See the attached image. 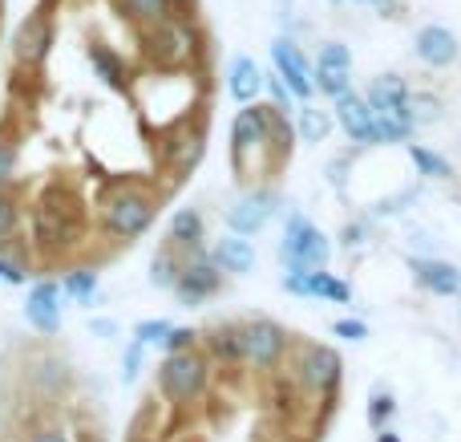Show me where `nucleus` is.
<instances>
[{"mask_svg": "<svg viewBox=\"0 0 461 442\" xmlns=\"http://www.w3.org/2000/svg\"><path fill=\"white\" fill-rule=\"evenodd\" d=\"M328 130H332L328 114L316 110V106H303V110H300V138H303V143H324Z\"/></svg>", "mask_w": 461, "mask_h": 442, "instance_id": "nucleus-24", "label": "nucleus"}, {"mask_svg": "<svg viewBox=\"0 0 461 442\" xmlns=\"http://www.w3.org/2000/svg\"><path fill=\"white\" fill-rule=\"evenodd\" d=\"M230 143H235V159H243L247 151L267 143V110H239L235 126H230Z\"/></svg>", "mask_w": 461, "mask_h": 442, "instance_id": "nucleus-15", "label": "nucleus"}, {"mask_svg": "<svg viewBox=\"0 0 461 442\" xmlns=\"http://www.w3.org/2000/svg\"><path fill=\"white\" fill-rule=\"evenodd\" d=\"M417 57H421L429 69H446V65H454L461 57V45L446 24H425V29L417 32Z\"/></svg>", "mask_w": 461, "mask_h": 442, "instance_id": "nucleus-12", "label": "nucleus"}, {"mask_svg": "<svg viewBox=\"0 0 461 442\" xmlns=\"http://www.w3.org/2000/svg\"><path fill=\"white\" fill-rule=\"evenodd\" d=\"M170 329H175V325H170V321H142V325H138V329H134V337L142 341V345H167Z\"/></svg>", "mask_w": 461, "mask_h": 442, "instance_id": "nucleus-30", "label": "nucleus"}, {"mask_svg": "<svg viewBox=\"0 0 461 442\" xmlns=\"http://www.w3.org/2000/svg\"><path fill=\"white\" fill-rule=\"evenodd\" d=\"M393 102H413V97H409L405 81L393 78V73H384V78H376L373 89H368V106H393Z\"/></svg>", "mask_w": 461, "mask_h": 442, "instance_id": "nucleus-23", "label": "nucleus"}, {"mask_svg": "<svg viewBox=\"0 0 461 442\" xmlns=\"http://www.w3.org/2000/svg\"><path fill=\"white\" fill-rule=\"evenodd\" d=\"M279 256H284L287 272H320L328 264V235L303 216H292L284 244H279Z\"/></svg>", "mask_w": 461, "mask_h": 442, "instance_id": "nucleus-1", "label": "nucleus"}, {"mask_svg": "<svg viewBox=\"0 0 461 442\" xmlns=\"http://www.w3.org/2000/svg\"><path fill=\"white\" fill-rule=\"evenodd\" d=\"M389 414H393V398H389V394L376 398V402H373V422H376V427H381V422L389 419Z\"/></svg>", "mask_w": 461, "mask_h": 442, "instance_id": "nucleus-37", "label": "nucleus"}, {"mask_svg": "<svg viewBox=\"0 0 461 442\" xmlns=\"http://www.w3.org/2000/svg\"><path fill=\"white\" fill-rule=\"evenodd\" d=\"M24 317L37 325L41 333H53L61 325V289L53 281H41L24 300Z\"/></svg>", "mask_w": 461, "mask_h": 442, "instance_id": "nucleus-14", "label": "nucleus"}, {"mask_svg": "<svg viewBox=\"0 0 461 442\" xmlns=\"http://www.w3.org/2000/svg\"><path fill=\"white\" fill-rule=\"evenodd\" d=\"M150 53L158 57L162 65H183V61H191V53H194V32L186 29L183 21H158L154 24V32H150Z\"/></svg>", "mask_w": 461, "mask_h": 442, "instance_id": "nucleus-8", "label": "nucleus"}, {"mask_svg": "<svg viewBox=\"0 0 461 442\" xmlns=\"http://www.w3.org/2000/svg\"><path fill=\"white\" fill-rule=\"evenodd\" d=\"M284 289L295 292V297H324V300H336V305H348L352 300V289L344 281H336L332 272H287L284 276Z\"/></svg>", "mask_w": 461, "mask_h": 442, "instance_id": "nucleus-11", "label": "nucleus"}, {"mask_svg": "<svg viewBox=\"0 0 461 442\" xmlns=\"http://www.w3.org/2000/svg\"><path fill=\"white\" fill-rule=\"evenodd\" d=\"M271 211H276V195H271V191L243 195V199L227 211V227H230V232H239V235H255L271 219Z\"/></svg>", "mask_w": 461, "mask_h": 442, "instance_id": "nucleus-13", "label": "nucleus"}, {"mask_svg": "<svg viewBox=\"0 0 461 442\" xmlns=\"http://www.w3.org/2000/svg\"><path fill=\"white\" fill-rule=\"evenodd\" d=\"M360 235H365V227H348V232H344V244L352 248V244H360Z\"/></svg>", "mask_w": 461, "mask_h": 442, "instance_id": "nucleus-39", "label": "nucleus"}, {"mask_svg": "<svg viewBox=\"0 0 461 442\" xmlns=\"http://www.w3.org/2000/svg\"><path fill=\"white\" fill-rule=\"evenodd\" d=\"M417 281L425 284L429 292H438V297H454L461 292V268H454L449 260H417Z\"/></svg>", "mask_w": 461, "mask_h": 442, "instance_id": "nucleus-17", "label": "nucleus"}, {"mask_svg": "<svg viewBox=\"0 0 461 442\" xmlns=\"http://www.w3.org/2000/svg\"><path fill=\"white\" fill-rule=\"evenodd\" d=\"M271 61H276V73L292 86L295 97L308 102V97L316 94V69H312L308 57H303L292 41H276V45H271Z\"/></svg>", "mask_w": 461, "mask_h": 442, "instance_id": "nucleus-5", "label": "nucleus"}, {"mask_svg": "<svg viewBox=\"0 0 461 442\" xmlns=\"http://www.w3.org/2000/svg\"><path fill=\"white\" fill-rule=\"evenodd\" d=\"M49 45H53V21H49V13H32L29 21L16 29V41H13L21 65H41Z\"/></svg>", "mask_w": 461, "mask_h": 442, "instance_id": "nucleus-10", "label": "nucleus"}, {"mask_svg": "<svg viewBox=\"0 0 461 442\" xmlns=\"http://www.w3.org/2000/svg\"><path fill=\"white\" fill-rule=\"evenodd\" d=\"M158 382H162V394L167 398H175V402H191V398H199L203 386H207V362H203L199 354H191V349L167 354Z\"/></svg>", "mask_w": 461, "mask_h": 442, "instance_id": "nucleus-2", "label": "nucleus"}, {"mask_svg": "<svg viewBox=\"0 0 461 442\" xmlns=\"http://www.w3.org/2000/svg\"><path fill=\"white\" fill-rule=\"evenodd\" d=\"M215 264L223 268V272H251V268H255V248H251V240H243L239 232L223 235V240L215 244Z\"/></svg>", "mask_w": 461, "mask_h": 442, "instance_id": "nucleus-19", "label": "nucleus"}, {"mask_svg": "<svg viewBox=\"0 0 461 442\" xmlns=\"http://www.w3.org/2000/svg\"><path fill=\"white\" fill-rule=\"evenodd\" d=\"M167 154H170V162H175L178 170L194 167V162L203 159V134L199 130H178V134L167 143Z\"/></svg>", "mask_w": 461, "mask_h": 442, "instance_id": "nucleus-20", "label": "nucleus"}, {"mask_svg": "<svg viewBox=\"0 0 461 442\" xmlns=\"http://www.w3.org/2000/svg\"><path fill=\"white\" fill-rule=\"evenodd\" d=\"M13 167H16V151H13V143H5V138H0V183L13 175Z\"/></svg>", "mask_w": 461, "mask_h": 442, "instance_id": "nucleus-35", "label": "nucleus"}, {"mask_svg": "<svg viewBox=\"0 0 461 442\" xmlns=\"http://www.w3.org/2000/svg\"><path fill=\"white\" fill-rule=\"evenodd\" d=\"M211 345L219 357H243V329H219Z\"/></svg>", "mask_w": 461, "mask_h": 442, "instance_id": "nucleus-29", "label": "nucleus"}, {"mask_svg": "<svg viewBox=\"0 0 461 442\" xmlns=\"http://www.w3.org/2000/svg\"><path fill=\"white\" fill-rule=\"evenodd\" d=\"M332 333H336V337H344V341H365L368 337V329L360 321H336Z\"/></svg>", "mask_w": 461, "mask_h": 442, "instance_id": "nucleus-33", "label": "nucleus"}, {"mask_svg": "<svg viewBox=\"0 0 461 442\" xmlns=\"http://www.w3.org/2000/svg\"><path fill=\"white\" fill-rule=\"evenodd\" d=\"M340 370H344L340 354L328 345H308L300 354V382L308 390H316V394H328L332 386H340Z\"/></svg>", "mask_w": 461, "mask_h": 442, "instance_id": "nucleus-6", "label": "nucleus"}, {"mask_svg": "<svg viewBox=\"0 0 461 442\" xmlns=\"http://www.w3.org/2000/svg\"><path fill=\"white\" fill-rule=\"evenodd\" d=\"M122 5H126V13L142 24H158L170 16V0H122Z\"/></svg>", "mask_w": 461, "mask_h": 442, "instance_id": "nucleus-25", "label": "nucleus"}, {"mask_svg": "<svg viewBox=\"0 0 461 442\" xmlns=\"http://www.w3.org/2000/svg\"><path fill=\"white\" fill-rule=\"evenodd\" d=\"M142 341H134V345L126 349V357H122V382H134L138 370H142Z\"/></svg>", "mask_w": 461, "mask_h": 442, "instance_id": "nucleus-32", "label": "nucleus"}, {"mask_svg": "<svg viewBox=\"0 0 461 442\" xmlns=\"http://www.w3.org/2000/svg\"><path fill=\"white\" fill-rule=\"evenodd\" d=\"M178 272H183V268L175 264V256H170V252H158L154 264H150V284H158V289H175Z\"/></svg>", "mask_w": 461, "mask_h": 442, "instance_id": "nucleus-27", "label": "nucleus"}, {"mask_svg": "<svg viewBox=\"0 0 461 442\" xmlns=\"http://www.w3.org/2000/svg\"><path fill=\"white\" fill-rule=\"evenodd\" d=\"M32 442H69V438H65V435H57V430H45V435H37Z\"/></svg>", "mask_w": 461, "mask_h": 442, "instance_id": "nucleus-40", "label": "nucleus"}, {"mask_svg": "<svg viewBox=\"0 0 461 442\" xmlns=\"http://www.w3.org/2000/svg\"><path fill=\"white\" fill-rule=\"evenodd\" d=\"M89 65L97 69V78H105L113 89H126V69H122V61L110 53L105 45H94L89 49Z\"/></svg>", "mask_w": 461, "mask_h": 442, "instance_id": "nucleus-22", "label": "nucleus"}, {"mask_svg": "<svg viewBox=\"0 0 461 442\" xmlns=\"http://www.w3.org/2000/svg\"><path fill=\"white\" fill-rule=\"evenodd\" d=\"M336 118H340V126L348 130L352 143H381L376 114H373V106H368V97H357L352 89L340 94L336 97Z\"/></svg>", "mask_w": 461, "mask_h": 442, "instance_id": "nucleus-9", "label": "nucleus"}, {"mask_svg": "<svg viewBox=\"0 0 461 442\" xmlns=\"http://www.w3.org/2000/svg\"><path fill=\"white\" fill-rule=\"evenodd\" d=\"M69 297H77V300H94V292H97V276L94 272H73V276H65V284H61Z\"/></svg>", "mask_w": 461, "mask_h": 442, "instance_id": "nucleus-28", "label": "nucleus"}, {"mask_svg": "<svg viewBox=\"0 0 461 442\" xmlns=\"http://www.w3.org/2000/svg\"><path fill=\"white\" fill-rule=\"evenodd\" d=\"M381 442H401L397 435H381Z\"/></svg>", "mask_w": 461, "mask_h": 442, "instance_id": "nucleus-41", "label": "nucleus"}, {"mask_svg": "<svg viewBox=\"0 0 461 442\" xmlns=\"http://www.w3.org/2000/svg\"><path fill=\"white\" fill-rule=\"evenodd\" d=\"M215 289H219V272L207 264V260H199V264H186L183 272H178V284H175V292L183 297V305H199V300L211 297Z\"/></svg>", "mask_w": 461, "mask_h": 442, "instance_id": "nucleus-16", "label": "nucleus"}, {"mask_svg": "<svg viewBox=\"0 0 461 442\" xmlns=\"http://www.w3.org/2000/svg\"><path fill=\"white\" fill-rule=\"evenodd\" d=\"M287 349V333L276 321H251L243 325V362H251L255 370H271Z\"/></svg>", "mask_w": 461, "mask_h": 442, "instance_id": "nucleus-4", "label": "nucleus"}, {"mask_svg": "<svg viewBox=\"0 0 461 442\" xmlns=\"http://www.w3.org/2000/svg\"><path fill=\"white\" fill-rule=\"evenodd\" d=\"M105 224H110V232L118 240H134V235H142L154 224V203L138 191H122L105 207Z\"/></svg>", "mask_w": 461, "mask_h": 442, "instance_id": "nucleus-3", "label": "nucleus"}, {"mask_svg": "<svg viewBox=\"0 0 461 442\" xmlns=\"http://www.w3.org/2000/svg\"><path fill=\"white\" fill-rule=\"evenodd\" d=\"M409 154H413V162H417V170H421V175H429V179H454V167H449L441 154L425 151V146H409Z\"/></svg>", "mask_w": 461, "mask_h": 442, "instance_id": "nucleus-26", "label": "nucleus"}, {"mask_svg": "<svg viewBox=\"0 0 461 442\" xmlns=\"http://www.w3.org/2000/svg\"><path fill=\"white\" fill-rule=\"evenodd\" d=\"M0 281H8V284H21V281H24V276H21V272H16V268H13V264H8V260H0Z\"/></svg>", "mask_w": 461, "mask_h": 442, "instance_id": "nucleus-38", "label": "nucleus"}, {"mask_svg": "<svg viewBox=\"0 0 461 442\" xmlns=\"http://www.w3.org/2000/svg\"><path fill=\"white\" fill-rule=\"evenodd\" d=\"M16 227V203L8 195H0V235H8Z\"/></svg>", "mask_w": 461, "mask_h": 442, "instance_id": "nucleus-34", "label": "nucleus"}, {"mask_svg": "<svg viewBox=\"0 0 461 442\" xmlns=\"http://www.w3.org/2000/svg\"><path fill=\"white\" fill-rule=\"evenodd\" d=\"M316 89H324L328 97H340L352 89V53L348 45H324L316 61Z\"/></svg>", "mask_w": 461, "mask_h": 442, "instance_id": "nucleus-7", "label": "nucleus"}, {"mask_svg": "<svg viewBox=\"0 0 461 442\" xmlns=\"http://www.w3.org/2000/svg\"><path fill=\"white\" fill-rule=\"evenodd\" d=\"M191 345H194V333L191 329H170V337H167L170 354H178V349H191Z\"/></svg>", "mask_w": 461, "mask_h": 442, "instance_id": "nucleus-36", "label": "nucleus"}, {"mask_svg": "<svg viewBox=\"0 0 461 442\" xmlns=\"http://www.w3.org/2000/svg\"><path fill=\"white\" fill-rule=\"evenodd\" d=\"M170 5H175V0H170Z\"/></svg>", "mask_w": 461, "mask_h": 442, "instance_id": "nucleus-42", "label": "nucleus"}, {"mask_svg": "<svg viewBox=\"0 0 461 442\" xmlns=\"http://www.w3.org/2000/svg\"><path fill=\"white\" fill-rule=\"evenodd\" d=\"M263 86H267L271 97H276V110H292V97L295 94H292V86H287L279 73H276V78H263Z\"/></svg>", "mask_w": 461, "mask_h": 442, "instance_id": "nucleus-31", "label": "nucleus"}, {"mask_svg": "<svg viewBox=\"0 0 461 442\" xmlns=\"http://www.w3.org/2000/svg\"><path fill=\"white\" fill-rule=\"evenodd\" d=\"M170 240L194 248V244L203 240V216H199V211H194V207L175 211V219H170Z\"/></svg>", "mask_w": 461, "mask_h": 442, "instance_id": "nucleus-21", "label": "nucleus"}, {"mask_svg": "<svg viewBox=\"0 0 461 442\" xmlns=\"http://www.w3.org/2000/svg\"><path fill=\"white\" fill-rule=\"evenodd\" d=\"M227 86H230V97H235V102L251 106L255 97H259V89H263L259 65H255L251 57H235V61H230V73H227Z\"/></svg>", "mask_w": 461, "mask_h": 442, "instance_id": "nucleus-18", "label": "nucleus"}]
</instances>
